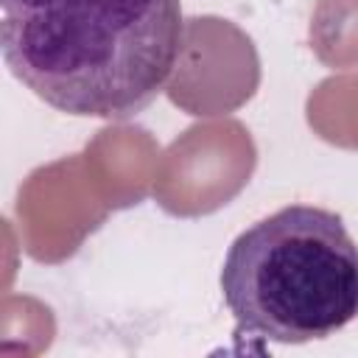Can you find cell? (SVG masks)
Returning a JSON list of instances; mask_svg holds the SVG:
<instances>
[{"mask_svg":"<svg viewBox=\"0 0 358 358\" xmlns=\"http://www.w3.org/2000/svg\"><path fill=\"white\" fill-rule=\"evenodd\" d=\"M11 76L73 117L148 109L185 45L182 0H0Z\"/></svg>","mask_w":358,"mask_h":358,"instance_id":"1","label":"cell"},{"mask_svg":"<svg viewBox=\"0 0 358 358\" xmlns=\"http://www.w3.org/2000/svg\"><path fill=\"white\" fill-rule=\"evenodd\" d=\"M221 294L238 338H327L358 319V243L333 210L280 207L229 243Z\"/></svg>","mask_w":358,"mask_h":358,"instance_id":"2","label":"cell"}]
</instances>
